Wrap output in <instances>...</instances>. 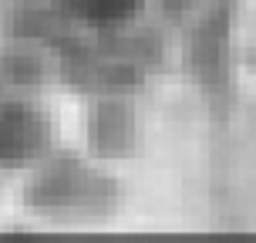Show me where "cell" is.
Returning <instances> with one entry per match:
<instances>
[{"instance_id": "cell-2", "label": "cell", "mask_w": 256, "mask_h": 243, "mask_svg": "<svg viewBox=\"0 0 256 243\" xmlns=\"http://www.w3.org/2000/svg\"><path fill=\"white\" fill-rule=\"evenodd\" d=\"M145 0H71L74 14L84 21V24H94V27H115V24H125L132 21L138 7Z\"/></svg>"}, {"instance_id": "cell-1", "label": "cell", "mask_w": 256, "mask_h": 243, "mask_svg": "<svg viewBox=\"0 0 256 243\" xmlns=\"http://www.w3.org/2000/svg\"><path fill=\"white\" fill-rule=\"evenodd\" d=\"M44 118L27 105H0V162L14 166L34 159L44 145Z\"/></svg>"}]
</instances>
